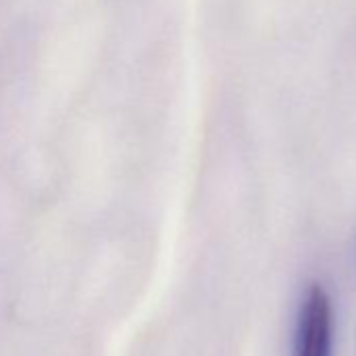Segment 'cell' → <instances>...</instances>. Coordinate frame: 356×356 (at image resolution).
<instances>
[{
	"mask_svg": "<svg viewBox=\"0 0 356 356\" xmlns=\"http://www.w3.org/2000/svg\"><path fill=\"white\" fill-rule=\"evenodd\" d=\"M333 346V308L321 285H310L298 318V337L293 356H331Z\"/></svg>",
	"mask_w": 356,
	"mask_h": 356,
	"instance_id": "6da1fadb",
	"label": "cell"
}]
</instances>
